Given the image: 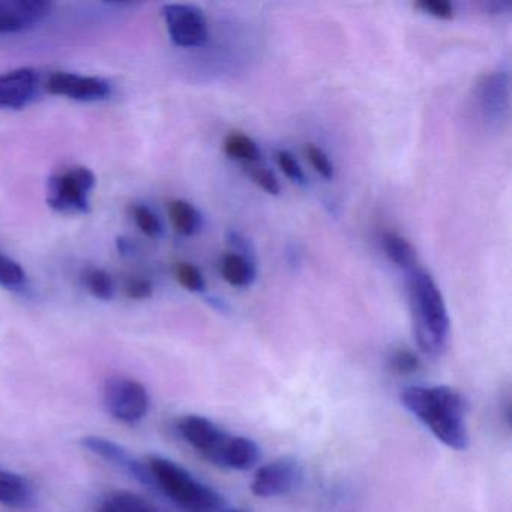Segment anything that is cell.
I'll return each instance as SVG.
<instances>
[{
	"label": "cell",
	"mask_w": 512,
	"mask_h": 512,
	"mask_svg": "<svg viewBox=\"0 0 512 512\" xmlns=\"http://www.w3.org/2000/svg\"><path fill=\"white\" fill-rule=\"evenodd\" d=\"M401 404L418 418L439 442L455 451L469 446L466 404L449 386H409L400 395Z\"/></svg>",
	"instance_id": "1"
},
{
	"label": "cell",
	"mask_w": 512,
	"mask_h": 512,
	"mask_svg": "<svg viewBox=\"0 0 512 512\" xmlns=\"http://www.w3.org/2000/svg\"><path fill=\"white\" fill-rule=\"evenodd\" d=\"M409 304L416 344L424 355L439 358L448 346L451 326L442 292L425 269L410 272Z\"/></svg>",
	"instance_id": "2"
},
{
	"label": "cell",
	"mask_w": 512,
	"mask_h": 512,
	"mask_svg": "<svg viewBox=\"0 0 512 512\" xmlns=\"http://www.w3.org/2000/svg\"><path fill=\"white\" fill-rule=\"evenodd\" d=\"M155 490H160L184 512H223L226 499L209 485L194 478L187 469L160 455L146 458Z\"/></svg>",
	"instance_id": "3"
},
{
	"label": "cell",
	"mask_w": 512,
	"mask_h": 512,
	"mask_svg": "<svg viewBox=\"0 0 512 512\" xmlns=\"http://www.w3.org/2000/svg\"><path fill=\"white\" fill-rule=\"evenodd\" d=\"M178 431L182 439L205 460L214 466L227 469L235 436L218 427L211 419L199 415H187L179 419Z\"/></svg>",
	"instance_id": "4"
},
{
	"label": "cell",
	"mask_w": 512,
	"mask_h": 512,
	"mask_svg": "<svg viewBox=\"0 0 512 512\" xmlns=\"http://www.w3.org/2000/svg\"><path fill=\"white\" fill-rule=\"evenodd\" d=\"M95 187V176L86 167H73L49 182V205L65 214L88 211L89 194Z\"/></svg>",
	"instance_id": "5"
},
{
	"label": "cell",
	"mask_w": 512,
	"mask_h": 512,
	"mask_svg": "<svg viewBox=\"0 0 512 512\" xmlns=\"http://www.w3.org/2000/svg\"><path fill=\"white\" fill-rule=\"evenodd\" d=\"M104 403L113 418L125 424H136L148 415L151 398L143 383L127 377H113L104 386Z\"/></svg>",
	"instance_id": "6"
},
{
	"label": "cell",
	"mask_w": 512,
	"mask_h": 512,
	"mask_svg": "<svg viewBox=\"0 0 512 512\" xmlns=\"http://www.w3.org/2000/svg\"><path fill=\"white\" fill-rule=\"evenodd\" d=\"M304 479V467L293 457H281L257 470L251 491L257 497H278L292 493Z\"/></svg>",
	"instance_id": "7"
},
{
	"label": "cell",
	"mask_w": 512,
	"mask_h": 512,
	"mask_svg": "<svg viewBox=\"0 0 512 512\" xmlns=\"http://www.w3.org/2000/svg\"><path fill=\"white\" fill-rule=\"evenodd\" d=\"M170 38L176 46L199 47L208 41L205 14L193 5L169 4L163 8Z\"/></svg>",
	"instance_id": "8"
},
{
	"label": "cell",
	"mask_w": 512,
	"mask_h": 512,
	"mask_svg": "<svg viewBox=\"0 0 512 512\" xmlns=\"http://www.w3.org/2000/svg\"><path fill=\"white\" fill-rule=\"evenodd\" d=\"M82 445L83 448L88 449L92 454L98 455V457L106 460L107 463L113 464L122 472L130 475L131 478L139 481L140 484L146 485L149 488H155L154 479H152L146 461L134 457L130 451H127L119 443L106 439V437L86 436L82 439Z\"/></svg>",
	"instance_id": "9"
},
{
	"label": "cell",
	"mask_w": 512,
	"mask_h": 512,
	"mask_svg": "<svg viewBox=\"0 0 512 512\" xmlns=\"http://www.w3.org/2000/svg\"><path fill=\"white\" fill-rule=\"evenodd\" d=\"M47 91L77 101H101L112 94V88L106 80L73 73L52 74L47 80Z\"/></svg>",
	"instance_id": "10"
},
{
	"label": "cell",
	"mask_w": 512,
	"mask_h": 512,
	"mask_svg": "<svg viewBox=\"0 0 512 512\" xmlns=\"http://www.w3.org/2000/svg\"><path fill=\"white\" fill-rule=\"evenodd\" d=\"M52 4L44 0H0V34L25 31L46 19Z\"/></svg>",
	"instance_id": "11"
},
{
	"label": "cell",
	"mask_w": 512,
	"mask_h": 512,
	"mask_svg": "<svg viewBox=\"0 0 512 512\" xmlns=\"http://www.w3.org/2000/svg\"><path fill=\"white\" fill-rule=\"evenodd\" d=\"M38 76L34 70L10 71L0 76V109H22L37 94Z\"/></svg>",
	"instance_id": "12"
},
{
	"label": "cell",
	"mask_w": 512,
	"mask_h": 512,
	"mask_svg": "<svg viewBox=\"0 0 512 512\" xmlns=\"http://www.w3.org/2000/svg\"><path fill=\"white\" fill-rule=\"evenodd\" d=\"M35 502L34 485L28 478L0 469V503L13 509L31 508Z\"/></svg>",
	"instance_id": "13"
},
{
	"label": "cell",
	"mask_w": 512,
	"mask_h": 512,
	"mask_svg": "<svg viewBox=\"0 0 512 512\" xmlns=\"http://www.w3.org/2000/svg\"><path fill=\"white\" fill-rule=\"evenodd\" d=\"M221 275L224 280L235 287H247L256 278V266L248 257L239 253L223 256L220 263Z\"/></svg>",
	"instance_id": "14"
},
{
	"label": "cell",
	"mask_w": 512,
	"mask_h": 512,
	"mask_svg": "<svg viewBox=\"0 0 512 512\" xmlns=\"http://www.w3.org/2000/svg\"><path fill=\"white\" fill-rule=\"evenodd\" d=\"M382 247L386 257L398 268H416V250L403 236L394 232H385L382 235Z\"/></svg>",
	"instance_id": "15"
},
{
	"label": "cell",
	"mask_w": 512,
	"mask_h": 512,
	"mask_svg": "<svg viewBox=\"0 0 512 512\" xmlns=\"http://www.w3.org/2000/svg\"><path fill=\"white\" fill-rule=\"evenodd\" d=\"M169 217L173 229L184 236L196 235L202 227V217L191 203L185 200H175L170 203Z\"/></svg>",
	"instance_id": "16"
},
{
	"label": "cell",
	"mask_w": 512,
	"mask_h": 512,
	"mask_svg": "<svg viewBox=\"0 0 512 512\" xmlns=\"http://www.w3.org/2000/svg\"><path fill=\"white\" fill-rule=\"evenodd\" d=\"M101 512H160L152 503L131 491H113L104 499Z\"/></svg>",
	"instance_id": "17"
},
{
	"label": "cell",
	"mask_w": 512,
	"mask_h": 512,
	"mask_svg": "<svg viewBox=\"0 0 512 512\" xmlns=\"http://www.w3.org/2000/svg\"><path fill=\"white\" fill-rule=\"evenodd\" d=\"M224 152L232 160L256 163L260 160V149L254 140L241 133H233L224 140Z\"/></svg>",
	"instance_id": "18"
},
{
	"label": "cell",
	"mask_w": 512,
	"mask_h": 512,
	"mask_svg": "<svg viewBox=\"0 0 512 512\" xmlns=\"http://www.w3.org/2000/svg\"><path fill=\"white\" fill-rule=\"evenodd\" d=\"M83 284L95 298L109 301L115 295V283L104 269L88 268L83 272Z\"/></svg>",
	"instance_id": "19"
},
{
	"label": "cell",
	"mask_w": 512,
	"mask_h": 512,
	"mask_svg": "<svg viewBox=\"0 0 512 512\" xmlns=\"http://www.w3.org/2000/svg\"><path fill=\"white\" fill-rule=\"evenodd\" d=\"M389 367L401 376H410L421 368V359L412 350L397 349L389 356Z\"/></svg>",
	"instance_id": "20"
},
{
	"label": "cell",
	"mask_w": 512,
	"mask_h": 512,
	"mask_svg": "<svg viewBox=\"0 0 512 512\" xmlns=\"http://www.w3.org/2000/svg\"><path fill=\"white\" fill-rule=\"evenodd\" d=\"M175 277L179 284L190 292L205 290L206 283L202 271L191 263H178L175 268Z\"/></svg>",
	"instance_id": "21"
},
{
	"label": "cell",
	"mask_w": 512,
	"mask_h": 512,
	"mask_svg": "<svg viewBox=\"0 0 512 512\" xmlns=\"http://www.w3.org/2000/svg\"><path fill=\"white\" fill-rule=\"evenodd\" d=\"M133 217L139 229L142 230L146 236H149V238H157V236H160L161 232H163L160 218H158L151 209L146 208V206H134Z\"/></svg>",
	"instance_id": "22"
},
{
	"label": "cell",
	"mask_w": 512,
	"mask_h": 512,
	"mask_svg": "<svg viewBox=\"0 0 512 512\" xmlns=\"http://www.w3.org/2000/svg\"><path fill=\"white\" fill-rule=\"evenodd\" d=\"M26 274L19 263L0 253V284L7 287H19L25 283Z\"/></svg>",
	"instance_id": "23"
},
{
	"label": "cell",
	"mask_w": 512,
	"mask_h": 512,
	"mask_svg": "<svg viewBox=\"0 0 512 512\" xmlns=\"http://www.w3.org/2000/svg\"><path fill=\"white\" fill-rule=\"evenodd\" d=\"M250 176L254 184L262 188L266 193L271 194V196H278L280 194V182H278L277 176L271 170L265 169V167H253L250 170Z\"/></svg>",
	"instance_id": "24"
},
{
	"label": "cell",
	"mask_w": 512,
	"mask_h": 512,
	"mask_svg": "<svg viewBox=\"0 0 512 512\" xmlns=\"http://www.w3.org/2000/svg\"><path fill=\"white\" fill-rule=\"evenodd\" d=\"M305 154H307L311 166L314 167V170H316L320 176L326 179H331L332 176H334V166H332L328 155H326L322 149L314 145H308L307 148H305Z\"/></svg>",
	"instance_id": "25"
},
{
	"label": "cell",
	"mask_w": 512,
	"mask_h": 512,
	"mask_svg": "<svg viewBox=\"0 0 512 512\" xmlns=\"http://www.w3.org/2000/svg\"><path fill=\"white\" fill-rule=\"evenodd\" d=\"M416 8L436 19L451 20L454 17V7L445 0H424L416 4Z\"/></svg>",
	"instance_id": "26"
},
{
	"label": "cell",
	"mask_w": 512,
	"mask_h": 512,
	"mask_svg": "<svg viewBox=\"0 0 512 512\" xmlns=\"http://www.w3.org/2000/svg\"><path fill=\"white\" fill-rule=\"evenodd\" d=\"M277 163L287 178L295 182H304V172H302L301 166H299L298 161L295 160L292 154L286 151H278Z\"/></svg>",
	"instance_id": "27"
},
{
	"label": "cell",
	"mask_w": 512,
	"mask_h": 512,
	"mask_svg": "<svg viewBox=\"0 0 512 512\" xmlns=\"http://www.w3.org/2000/svg\"><path fill=\"white\" fill-rule=\"evenodd\" d=\"M125 295L130 299H136V301H143V299H149L154 293V286L151 281L145 280V278H131L125 283Z\"/></svg>",
	"instance_id": "28"
},
{
	"label": "cell",
	"mask_w": 512,
	"mask_h": 512,
	"mask_svg": "<svg viewBox=\"0 0 512 512\" xmlns=\"http://www.w3.org/2000/svg\"><path fill=\"white\" fill-rule=\"evenodd\" d=\"M223 512H250L248 509L244 508H233V509H226V511Z\"/></svg>",
	"instance_id": "29"
}]
</instances>
